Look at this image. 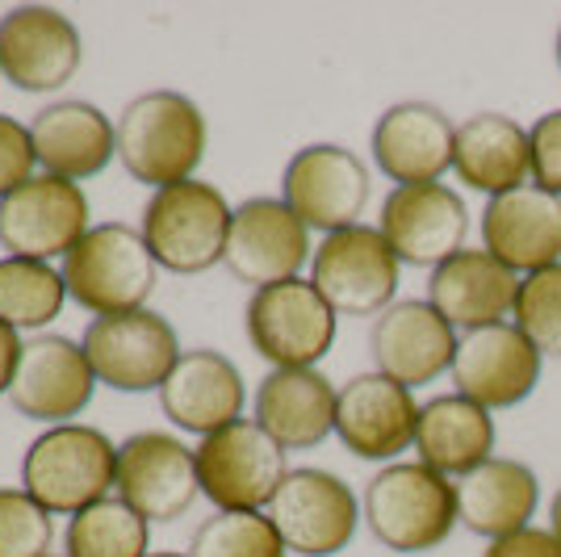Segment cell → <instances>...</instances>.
<instances>
[{
    "mask_svg": "<svg viewBox=\"0 0 561 557\" xmlns=\"http://www.w3.org/2000/svg\"><path fill=\"white\" fill-rule=\"evenodd\" d=\"M310 281L335 315L377 319L398 298L402 260L377 227L356 223L348 231L323 235V243L310 255Z\"/></svg>",
    "mask_w": 561,
    "mask_h": 557,
    "instance_id": "7",
    "label": "cell"
},
{
    "mask_svg": "<svg viewBox=\"0 0 561 557\" xmlns=\"http://www.w3.org/2000/svg\"><path fill=\"white\" fill-rule=\"evenodd\" d=\"M453 172H457L461 185L482 193L486 202L512 193V189L533 185V143H528V130L512 114H499V110L469 114L457 126Z\"/></svg>",
    "mask_w": 561,
    "mask_h": 557,
    "instance_id": "25",
    "label": "cell"
},
{
    "mask_svg": "<svg viewBox=\"0 0 561 557\" xmlns=\"http://www.w3.org/2000/svg\"><path fill=\"white\" fill-rule=\"evenodd\" d=\"M453 117L432 101H398L377 117L369 151L381 177L398 185H432L453 172Z\"/></svg>",
    "mask_w": 561,
    "mask_h": 557,
    "instance_id": "21",
    "label": "cell"
},
{
    "mask_svg": "<svg viewBox=\"0 0 561 557\" xmlns=\"http://www.w3.org/2000/svg\"><path fill=\"white\" fill-rule=\"evenodd\" d=\"M360 515L381 549L390 554H432L461 524L457 482L432 465L390 462L365 482Z\"/></svg>",
    "mask_w": 561,
    "mask_h": 557,
    "instance_id": "1",
    "label": "cell"
},
{
    "mask_svg": "<svg viewBox=\"0 0 561 557\" xmlns=\"http://www.w3.org/2000/svg\"><path fill=\"white\" fill-rule=\"evenodd\" d=\"M335 402L340 390L319 370H268L256 386V423L273 441L294 448H319L335 432Z\"/></svg>",
    "mask_w": 561,
    "mask_h": 557,
    "instance_id": "26",
    "label": "cell"
},
{
    "mask_svg": "<svg viewBox=\"0 0 561 557\" xmlns=\"http://www.w3.org/2000/svg\"><path fill=\"white\" fill-rule=\"evenodd\" d=\"M369 197H374L369 168L340 143H310L280 172V202L319 235L356 227Z\"/></svg>",
    "mask_w": 561,
    "mask_h": 557,
    "instance_id": "11",
    "label": "cell"
},
{
    "mask_svg": "<svg viewBox=\"0 0 561 557\" xmlns=\"http://www.w3.org/2000/svg\"><path fill=\"white\" fill-rule=\"evenodd\" d=\"M80 344L89 352L96 382L110 390H122V395H147V390L160 395L168 373L181 361L176 331L151 306L93 319Z\"/></svg>",
    "mask_w": 561,
    "mask_h": 557,
    "instance_id": "10",
    "label": "cell"
},
{
    "mask_svg": "<svg viewBox=\"0 0 561 557\" xmlns=\"http://www.w3.org/2000/svg\"><path fill=\"white\" fill-rule=\"evenodd\" d=\"M377 231L394 248L402 264L415 269H436L448 255L466 248L469 235V209L466 197L445 181L432 185H398L381 202Z\"/></svg>",
    "mask_w": 561,
    "mask_h": 557,
    "instance_id": "17",
    "label": "cell"
},
{
    "mask_svg": "<svg viewBox=\"0 0 561 557\" xmlns=\"http://www.w3.org/2000/svg\"><path fill=\"white\" fill-rule=\"evenodd\" d=\"M55 520L25 487H0V557H50Z\"/></svg>",
    "mask_w": 561,
    "mask_h": 557,
    "instance_id": "34",
    "label": "cell"
},
{
    "mask_svg": "<svg viewBox=\"0 0 561 557\" xmlns=\"http://www.w3.org/2000/svg\"><path fill=\"white\" fill-rule=\"evenodd\" d=\"M64 303H68L64 269L47 260L0 255V323H9L13 331H38L59 319Z\"/></svg>",
    "mask_w": 561,
    "mask_h": 557,
    "instance_id": "30",
    "label": "cell"
},
{
    "mask_svg": "<svg viewBox=\"0 0 561 557\" xmlns=\"http://www.w3.org/2000/svg\"><path fill=\"white\" fill-rule=\"evenodd\" d=\"M310 227L280 197H248L231 214L227 273L252 289L294 281L310 264Z\"/></svg>",
    "mask_w": 561,
    "mask_h": 557,
    "instance_id": "16",
    "label": "cell"
},
{
    "mask_svg": "<svg viewBox=\"0 0 561 557\" xmlns=\"http://www.w3.org/2000/svg\"><path fill=\"white\" fill-rule=\"evenodd\" d=\"M22 331H13L9 323H0V398L13 390V377H18V365H22Z\"/></svg>",
    "mask_w": 561,
    "mask_h": 557,
    "instance_id": "38",
    "label": "cell"
},
{
    "mask_svg": "<svg viewBox=\"0 0 561 557\" xmlns=\"http://www.w3.org/2000/svg\"><path fill=\"white\" fill-rule=\"evenodd\" d=\"M243 327L252 349L273 365V370H314L335 344L340 315L328 306V298L314 289L310 277L280 281L252 289Z\"/></svg>",
    "mask_w": 561,
    "mask_h": 557,
    "instance_id": "6",
    "label": "cell"
},
{
    "mask_svg": "<svg viewBox=\"0 0 561 557\" xmlns=\"http://www.w3.org/2000/svg\"><path fill=\"white\" fill-rule=\"evenodd\" d=\"M114 490L147 524H172L202 495L197 453L172 432H135L117 444Z\"/></svg>",
    "mask_w": 561,
    "mask_h": 557,
    "instance_id": "13",
    "label": "cell"
},
{
    "mask_svg": "<svg viewBox=\"0 0 561 557\" xmlns=\"http://www.w3.org/2000/svg\"><path fill=\"white\" fill-rule=\"evenodd\" d=\"M528 143H533V185L561 197V110L540 114L528 126Z\"/></svg>",
    "mask_w": 561,
    "mask_h": 557,
    "instance_id": "36",
    "label": "cell"
},
{
    "mask_svg": "<svg viewBox=\"0 0 561 557\" xmlns=\"http://www.w3.org/2000/svg\"><path fill=\"white\" fill-rule=\"evenodd\" d=\"M93 231L89 197L64 177H30L22 189L0 197V248L22 260H64Z\"/></svg>",
    "mask_w": 561,
    "mask_h": 557,
    "instance_id": "12",
    "label": "cell"
},
{
    "mask_svg": "<svg viewBox=\"0 0 561 557\" xmlns=\"http://www.w3.org/2000/svg\"><path fill=\"white\" fill-rule=\"evenodd\" d=\"M519 273H512L503 260H494L486 248H461L427 277V303L445 315L453 331H482L494 323H512Z\"/></svg>",
    "mask_w": 561,
    "mask_h": 557,
    "instance_id": "23",
    "label": "cell"
},
{
    "mask_svg": "<svg viewBox=\"0 0 561 557\" xmlns=\"http://www.w3.org/2000/svg\"><path fill=\"white\" fill-rule=\"evenodd\" d=\"M243 402H248L243 373L231 356L214 349L181 352L176 370L160 386V411L168 416V423H176L181 432L202 436V441L239 423Z\"/></svg>",
    "mask_w": 561,
    "mask_h": 557,
    "instance_id": "22",
    "label": "cell"
},
{
    "mask_svg": "<svg viewBox=\"0 0 561 557\" xmlns=\"http://www.w3.org/2000/svg\"><path fill=\"white\" fill-rule=\"evenodd\" d=\"M512 323L533 340V349L540 356H558L561 361V264L540 269V273L519 281Z\"/></svg>",
    "mask_w": 561,
    "mask_h": 557,
    "instance_id": "33",
    "label": "cell"
},
{
    "mask_svg": "<svg viewBox=\"0 0 561 557\" xmlns=\"http://www.w3.org/2000/svg\"><path fill=\"white\" fill-rule=\"evenodd\" d=\"M93 390L96 373L84 344H76L68 336H34L25 340L9 402L18 416L55 428L80 416L93 402Z\"/></svg>",
    "mask_w": 561,
    "mask_h": 557,
    "instance_id": "20",
    "label": "cell"
},
{
    "mask_svg": "<svg viewBox=\"0 0 561 557\" xmlns=\"http://www.w3.org/2000/svg\"><path fill=\"white\" fill-rule=\"evenodd\" d=\"M50 557H64V554H50Z\"/></svg>",
    "mask_w": 561,
    "mask_h": 557,
    "instance_id": "42",
    "label": "cell"
},
{
    "mask_svg": "<svg viewBox=\"0 0 561 557\" xmlns=\"http://www.w3.org/2000/svg\"><path fill=\"white\" fill-rule=\"evenodd\" d=\"M22 487L50 515H80L117 487V444L89 423H55L25 448Z\"/></svg>",
    "mask_w": 561,
    "mask_h": 557,
    "instance_id": "3",
    "label": "cell"
},
{
    "mask_svg": "<svg viewBox=\"0 0 561 557\" xmlns=\"http://www.w3.org/2000/svg\"><path fill=\"white\" fill-rule=\"evenodd\" d=\"M482 248L519 277L561 264V197L537 185L491 197L482 209Z\"/></svg>",
    "mask_w": 561,
    "mask_h": 557,
    "instance_id": "24",
    "label": "cell"
},
{
    "mask_svg": "<svg viewBox=\"0 0 561 557\" xmlns=\"http://www.w3.org/2000/svg\"><path fill=\"white\" fill-rule=\"evenodd\" d=\"M34 168H38V156H34L30 126H22L18 117L0 114V197H9L30 177H38Z\"/></svg>",
    "mask_w": 561,
    "mask_h": 557,
    "instance_id": "35",
    "label": "cell"
},
{
    "mask_svg": "<svg viewBox=\"0 0 561 557\" xmlns=\"http://www.w3.org/2000/svg\"><path fill=\"white\" fill-rule=\"evenodd\" d=\"M151 554V524L117 495L68 520L64 557H147Z\"/></svg>",
    "mask_w": 561,
    "mask_h": 557,
    "instance_id": "31",
    "label": "cell"
},
{
    "mask_svg": "<svg viewBox=\"0 0 561 557\" xmlns=\"http://www.w3.org/2000/svg\"><path fill=\"white\" fill-rule=\"evenodd\" d=\"M117 160L151 189L193 181L197 163L206 160V114L197 101L172 89L135 96L114 122Z\"/></svg>",
    "mask_w": 561,
    "mask_h": 557,
    "instance_id": "2",
    "label": "cell"
},
{
    "mask_svg": "<svg viewBox=\"0 0 561 557\" xmlns=\"http://www.w3.org/2000/svg\"><path fill=\"white\" fill-rule=\"evenodd\" d=\"M34 156L47 177L89 181L105 172L117 156V130L110 114H101L93 101H55L30 122Z\"/></svg>",
    "mask_w": 561,
    "mask_h": 557,
    "instance_id": "27",
    "label": "cell"
},
{
    "mask_svg": "<svg viewBox=\"0 0 561 557\" xmlns=\"http://www.w3.org/2000/svg\"><path fill=\"white\" fill-rule=\"evenodd\" d=\"M461 349V336L427 298H402L381 310L369 327V356L374 370L402 382L407 390H420L427 382L453 373Z\"/></svg>",
    "mask_w": 561,
    "mask_h": 557,
    "instance_id": "18",
    "label": "cell"
},
{
    "mask_svg": "<svg viewBox=\"0 0 561 557\" xmlns=\"http://www.w3.org/2000/svg\"><path fill=\"white\" fill-rule=\"evenodd\" d=\"M277 524L268 511H214L193 533L188 557H285Z\"/></svg>",
    "mask_w": 561,
    "mask_h": 557,
    "instance_id": "32",
    "label": "cell"
},
{
    "mask_svg": "<svg viewBox=\"0 0 561 557\" xmlns=\"http://www.w3.org/2000/svg\"><path fill=\"white\" fill-rule=\"evenodd\" d=\"M64 281L71 303L105 319L122 310H142L160 285V264L139 227L101 223L64 255Z\"/></svg>",
    "mask_w": 561,
    "mask_h": 557,
    "instance_id": "4",
    "label": "cell"
},
{
    "mask_svg": "<svg viewBox=\"0 0 561 557\" xmlns=\"http://www.w3.org/2000/svg\"><path fill=\"white\" fill-rule=\"evenodd\" d=\"M482 557H561V541L549 528H524V533H512V536H499L491 541Z\"/></svg>",
    "mask_w": 561,
    "mask_h": 557,
    "instance_id": "37",
    "label": "cell"
},
{
    "mask_svg": "<svg viewBox=\"0 0 561 557\" xmlns=\"http://www.w3.org/2000/svg\"><path fill=\"white\" fill-rule=\"evenodd\" d=\"M84 64V38L68 13L18 4L0 18V76L22 93H55Z\"/></svg>",
    "mask_w": 561,
    "mask_h": 557,
    "instance_id": "14",
    "label": "cell"
},
{
    "mask_svg": "<svg viewBox=\"0 0 561 557\" xmlns=\"http://www.w3.org/2000/svg\"><path fill=\"white\" fill-rule=\"evenodd\" d=\"M268 520L277 524L285 549L298 557H335L352 545L360 528V499L356 490L314 465H298L285 474L277 499L268 503Z\"/></svg>",
    "mask_w": 561,
    "mask_h": 557,
    "instance_id": "8",
    "label": "cell"
},
{
    "mask_svg": "<svg viewBox=\"0 0 561 557\" xmlns=\"http://www.w3.org/2000/svg\"><path fill=\"white\" fill-rule=\"evenodd\" d=\"M549 533L561 541V487H558V495L549 499Z\"/></svg>",
    "mask_w": 561,
    "mask_h": 557,
    "instance_id": "39",
    "label": "cell"
},
{
    "mask_svg": "<svg viewBox=\"0 0 561 557\" xmlns=\"http://www.w3.org/2000/svg\"><path fill=\"white\" fill-rule=\"evenodd\" d=\"M202 495L218 511H268L289 474L280 448L256 419H239L193 448Z\"/></svg>",
    "mask_w": 561,
    "mask_h": 557,
    "instance_id": "9",
    "label": "cell"
},
{
    "mask_svg": "<svg viewBox=\"0 0 561 557\" xmlns=\"http://www.w3.org/2000/svg\"><path fill=\"white\" fill-rule=\"evenodd\" d=\"M553 55H558V68H561V25H558V43H553Z\"/></svg>",
    "mask_w": 561,
    "mask_h": 557,
    "instance_id": "40",
    "label": "cell"
},
{
    "mask_svg": "<svg viewBox=\"0 0 561 557\" xmlns=\"http://www.w3.org/2000/svg\"><path fill=\"white\" fill-rule=\"evenodd\" d=\"M231 214L234 209L210 181H181L151 193V202L142 206L139 231L160 269L197 277L222 264Z\"/></svg>",
    "mask_w": 561,
    "mask_h": 557,
    "instance_id": "5",
    "label": "cell"
},
{
    "mask_svg": "<svg viewBox=\"0 0 561 557\" xmlns=\"http://www.w3.org/2000/svg\"><path fill=\"white\" fill-rule=\"evenodd\" d=\"M420 402L415 390L386 373H356L340 386L335 402V436L360 462H398L407 448H415Z\"/></svg>",
    "mask_w": 561,
    "mask_h": 557,
    "instance_id": "15",
    "label": "cell"
},
{
    "mask_svg": "<svg viewBox=\"0 0 561 557\" xmlns=\"http://www.w3.org/2000/svg\"><path fill=\"white\" fill-rule=\"evenodd\" d=\"M147 557H188V554H147Z\"/></svg>",
    "mask_w": 561,
    "mask_h": 557,
    "instance_id": "41",
    "label": "cell"
},
{
    "mask_svg": "<svg viewBox=\"0 0 561 557\" xmlns=\"http://www.w3.org/2000/svg\"><path fill=\"white\" fill-rule=\"evenodd\" d=\"M540 508V478L533 465L519 457H499L469 469L466 478H457V511H461V528L482 536L486 545L499 536H512L533 528V515Z\"/></svg>",
    "mask_w": 561,
    "mask_h": 557,
    "instance_id": "28",
    "label": "cell"
},
{
    "mask_svg": "<svg viewBox=\"0 0 561 557\" xmlns=\"http://www.w3.org/2000/svg\"><path fill=\"white\" fill-rule=\"evenodd\" d=\"M499 428L486 407L469 402L466 395H436L420 407V428H415V453L423 465H432L445 478H466L469 469L494 457Z\"/></svg>",
    "mask_w": 561,
    "mask_h": 557,
    "instance_id": "29",
    "label": "cell"
},
{
    "mask_svg": "<svg viewBox=\"0 0 561 557\" xmlns=\"http://www.w3.org/2000/svg\"><path fill=\"white\" fill-rule=\"evenodd\" d=\"M545 370V356L515 323H494L461 336V349L453 361V386L469 402L486 411H512L524 398H533Z\"/></svg>",
    "mask_w": 561,
    "mask_h": 557,
    "instance_id": "19",
    "label": "cell"
}]
</instances>
